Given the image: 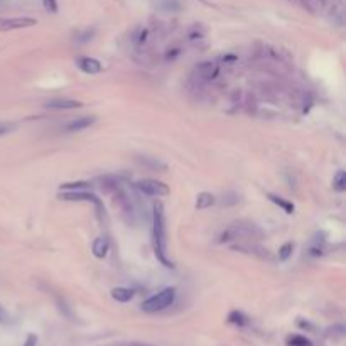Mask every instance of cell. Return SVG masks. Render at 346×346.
<instances>
[{
  "label": "cell",
  "instance_id": "19",
  "mask_svg": "<svg viewBox=\"0 0 346 346\" xmlns=\"http://www.w3.org/2000/svg\"><path fill=\"white\" fill-rule=\"evenodd\" d=\"M292 250H294V245L292 243H284L282 247H280L279 250V258L280 260H287L290 257V253H292Z\"/></svg>",
  "mask_w": 346,
  "mask_h": 346
},
{
  "label": "cell",
  "instance_id": "12",
  "mask_svg": "<svg viewBox=\"0 0 346 346\" xmlns=\"http://www.w3.org/2000/svg\"><path fill=\"white\" fill-rule=\"evenodd\" d=\"M108 248H110V243H108L107 238H97L93 242V253H95V257H98V258L107 257Z\"/></svg>",
  "mask_w": 346,
  "mask_h": 346
},
{
  "label": "cell",
  "instance_id": "3",
  "mask_svg": "<svg viewBox=\"0 0 346 346\" xmlns=\"http://www.w3.org/2000/svg\"><path fill=\"white\" fill-rule=\"evenodd\" d=\"M174 299H176V289L167 287L157 294L150 295L149 299H145L140 308H142L144 313H159V311L167 309L174 302Z\"/></svg>",
  "mask_w": 346,
  "mask_h": 346
},
{
  "label": "cell",
  "instance_id": "6",
  "mask_svg": "<svg viewBox=\"0 0 346 346\" xmlns=\"http://www.w3.org/2000/svg\"><path fill=\"white\" fill-rule=\"evenodd\" d=\"M59 199H63V201H87V203L97 204L98 208L102 206L100 199L88 191H64V193L59 194Z\"/></svg>",
  "mask_w": 346,
  "mask_h": 346
},
{
  "label": "cell",
  "instance_id": "25",
  "mask_svg": "<svg viewBox=\"0 0 346 346\" xmlns=\"http://www.w3.org/2000/svg\"><path fill=\"white\" fill-rule=\"evenodd\" d=\"M7 318H9V316H7V313H6V309H4L2 306H0V323H6Z\"/></svg>",
  "mask_w": 346,
  "mask_h": 346
},
{
  "label": "cell",
  "instance_id": "5",
  "mask_svg": "<svg viewBox=\"0 0 346 346\" xmlns=\"http://www.w3.org/2000/svg\"><path fill=\"white\" fill-rule=\"evenodd\" d=\"M37 24L36 19L32 17H11V19H0V31H14V29H26L34 27Z\"/></svg>",
  "mask_w": 346,
  "mask_h": 346
},
{
  "label": "cell",
  "instance_id": "11",
  "mask_svg": "<svg viewBox=\"0 0 346 346\" xmlns=\"http://www.w3.org/2000/svg\"><path fill=\"white\" fill-rule=\"evenodd\" d=\"M112 297L117 302H128V300L134 299V290L128 287H115L112 290Z\"/></svg>",
  "mask_w": 346,
  "mask_h": 346
},
{
  "label": "cell",
  "instance_id": "2",
  "mask_svg": "<svg viewBox=\"0 0 346 346\" xmlns=\"http://www.w3.org/2000/svg\"><path fill=\"white\" fill-rule=\"evenodd\" d=\"M260 230L255 227L253 223L250 222H238V223H233L230 225V227L225 230L222 233V237H220L218 242L223 243V242H232V240H250L260 237Z\"/></svg>",
  "mask_w": 346,
  "mask_h": 346
},
{
  "label": "cell",
  "instance_id": "24",
  "mask_svg": "<svg viewBox=\"0 0 346 346\" xmlns=\"http://www.w3.org/2000/svg\"><path fill=\"white\" fill-rule=\"evenodd\" d=\"M37 344V336L36 334H29L26 343H24V346H36Z\"/></svg>",
  "mask_w": 346,
  "mask_h": 346
},
{
  "label": "cell",
  "instance_id": "13",
  "mask_svg": "<svg viewBox=\"0 0 346 346\" xmlns=\"http://www.w3.org/2000/svg\"><path fill=\"white\" fill-rule=\"evenodd\" d=\"M217 198L211 193H199L196 198V209H206L209 206H213Z\"/></svg>",
  "mask_w": 346,
  "mask_h": 346
},
{
  "label": "cell",
  "instance_id": "1",
  "mask_svg": "<svg viewBox=\"0 0 346 346\" xmlns=\"http://www.w3.org/2000/svg\"><path fill=\"white\" fill-rule=\"evenodd\" d=\"M152 240L154 252L165 267H172V262L167 258V235H165V214L162 203H154L152 208Z\"/></svg>",
  "mask_w": 346,
  "mask_h": 346
},
{
  "label": "cell",
  "instance_id": "18",
  "mask_svg": "<svg viewBox=\"0 0 346 346\" xmlns=\"http://www.w3.org/2000/svg\"><path fill=\"white\" fill-rule=\"evenodd\" d=\"M228 321L232 324H237V326H245L247 324V316H245L243 313H240V311H233V313H230L228 316Z\"/></svg>",
  "mask_w": 346,
  "mask_h": 346
},
{
  "label": "cell",
  "instance_id": "7",
  "mask_svg": "<svg viewBox=\"0 0 346 346\" xmlns=\"http://www.w3.org/2000/svg\"><path fill=\"white\" fill-rule=\"evenodd\" d=\"M218 64H214L211 61H204L199 63L196 68H194V76L196 79H201V81H208V79H213L218 76Z\"/></svg>",
  "mask_w": 346,
  "mask_h": 346
},
{
  "label": "cell",
  "instance_id": "10",
  "mask_svg": "<svg viewBox=\"0 0 346 346\" xmlns=\"http://www.w3.org/2000/svg\"><path fill=\"white\" fill-rule=\"evenodd\" d=\"M95 122H97V117H79V118L71 120V122L66 125V130L68 132H81V130L92 127Z\"/></svg>",
  "mask_w": 346,
  "mask_h": 346
},
{
  "label": "cell",
  "instance_id": "8",
  "mask_svg": "<svg viewBox=\"0 0 346 346\" xmlns=\"http://www.w3.org/2000/svg\"><path fill=\"white\" fill-rule=\"evenodd\" d=\"M76 66L81 69L83 73L87 74H98L102 71V63L98 61V59L95 58H90V56H81L76 59Z\"/></svg>",
  "mask_w": 346,
  "mask_h": 346
},
{
  "label": "cell",
  "instance_id": "4",
  "mask_svg": "<svg viewBox=\"0 0 346 346\" xmlns=\"http://www.w3.org/2000/svg\"><path fill=\"white\" fill-rule=\"evenodd\" d=\"M137 189L140 193L147 194V196L160 198V196H167L169 194V186L164 183L157 181V179H142L137 183Z\"/></svg>",
  "mask_w": 346,
  "mask_h": 346
},
{
  "label": "cell",
  "instance_id": "17",
  "mask_svg": "<svg viewBox=\"0 0 346 346\" xmlns=\"http://www.w3.org/2000/svg\"><path fill=\"white\" fill-rule=\"evenodd\" d=\"M287 344L289 346H313V343L306 338V336H300V334H292L287 338Z\"/></svg>",
  "mask_w": 346,
  "mask_h": 346
},
{
  "label": "cell",
  "instance_id": "23",
  "mask_svg": "<svg viewBox=\"0 0 346 346\" xmlns=\"http://www.w3.org/2000/svg\"><path fill=\"white\" fill-rule=\"evenodd\" d=\"M14 128H16V125H14V123L0 122V137H2V135H6V134H9V132H12Z\"/></svg>",
  "mask_w": 346,
  "mask_h": 346
},
{
  "label": "cell",
  "instance_id": "21",
  "mask_svg": "<svg viewBox=\"0 0 346 346\" xmlns=\"http://www.w3.org/2000/svg\"><path fill=\"white\" fill-rule=\"evenodd\" d=\"M162 9L164 11H179L181 4L179 0H162Z\"/></svg>",
  "mask_w": 346,
  "mask_h": 346
},
{
  "label": "cell",
  "instance_id": "16",
  "mask_svg": "<svg viewBox=\"0 0 346 346\" xmlns=\"http://www.w3.org/2000/svg\"><path fill=\"white\" fill-rule=\"evenodd\" d=\"M90 183H84V181H78V183H64L61 184V191H84V189H88Z\"/></svg>",
  "mask_w": 346,
  "mask_h": 346
},
{
  "label": "cell",
  "instance_id": "22",
  "mask_svg": "<svg viewBox=\"0 0 346 346\" xmlns=\"http://www.w3.org/2000/svg\"><path fill=\"white\" fill-rule=\"evenodd\" d=\"M42 4H44V9H46L48 12H51V14L58 12V2H56V0H42Z\"/></svg>",
  "mask_w": 346,
  "mask_h": 346
},
{
  "label": "cell",
  "instance_id": "14",
  "mask_svg": "<svg viewBox=\"0 0 346 346\" xmlns=\"http://www.w3.org/2000/svg\"><path fill=\"white\" fill-rule=\"evenodd\" d=\"M333 188L338 193H343L346 189V172L344 170H338L336 176L333 178Z\"/></svg>",
  "mask_w": 346,
  "mask_h": 346
},
{
  "label": "cell",
  "instance_id": "9",
  "mask_svg": "<svg viewBox=\"0 0 346 346\" xmlns=\"http://www.w3.org/2000/svg\"><path fill=\"white\" fill-rule=\"evenodd\" d=\"M79 107H81V102H78V100H69V98L51 100V102L46 103L48 110H74Z\"/></svg>",
  "mask_w": 346,
  "mask_h": 346
},
{
  "label": "cell",
  "instance_id": "15",
  "mask_svg": "<svg viewBox=\"0 0 346 346\" xmlns=\"http://www.w3.org/2000/svg\"><path fill=\"white\" fill-rule=\"evenodd\" d=\"M269 198H270V201L275 203L277 206H280L284 209L285 213H294V204L292 203H289V201H285L284 198H280V196H275V194H269Z\"/></svg>",
  "mask_w": 346,
  "mask_h": 346
},
{
  "label": "cell",
  "instance_id": "20",
  "mask_svg": "<svg viewBox=\"0 0 346 346\" xmlns=\"http://www.w3.org/2000/svg\"><path fill=\"white\" fill-rule=\"evenodd\" d=\"M140 162H142L144 165H152L154 169H160V170H165V164H160L157 159H149V157H142L139 159Z\"/></svg>",
  "mask_w": 346,
  "mask_h": 346
}]
</instances>
